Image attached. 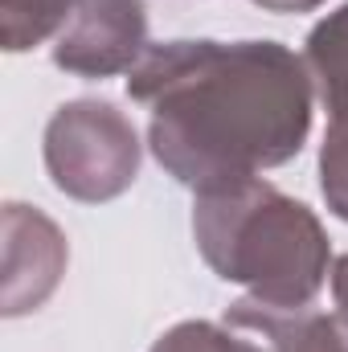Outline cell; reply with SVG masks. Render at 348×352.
Instances as JSON below:
<instances>
[{
  "mask_svg": "<svg viewBox=\"0 0 348 352\" xmlns=\"http://www.w3.org/2000/svg\"><path fill=\"white\" fill-rule=\"evenodd\" d=\"M303 62L312 70V82L320 87L324 111H328V131L348 135V4L328 12L307 33Z\"/></svg>",
  "mask_w": 348,
  "mask_h": 352,
  "instance_id": "obj_7",
  "label": "cell"
},
{
  "mask_svg": "<svg viewBox=\"0 0 348 352\" xmlns=\"http://www.w3.org/2000/svg\"><path fill=\"white\" fill-rule=\"evenodd\" d=\"M152 352H270L254 344V340H242L238 332H230V328H221V324H209V320H184V324H176L168 328Z\"/></svg>",
  "mask_w": 348,
  "mask_h": 352,
  "instance_id": "obj_9",
  "label": "cell"
},
{
  "mask_svg": "<svg viewBox=\"0 0 348 352\" xmlns=\"http://www.w3.org/2000/svg\"><path fill=\"white\" fill-rule=\"evenodd\" d=\"M160 168L193 192L254 180L299 156L312 70L279 41H164L127 78Z\"/></svg>",
  "mask_w": 348,
  "mask_h": 352,
  "instance_id": "obj_1",
  "label": "cell"
},
{
  "mask_svg": "<svg viewBox=\"0 0 348 352\" xmlns=\"http://www.w3.org/2000/svg\"><path fill=\"white\" fill-rule=\"evenodd\" d=\"M226 324L259 332L270 352H348V320L340 311H312V307L279 311L242 299L230 307Z\"/></svg>",
  "mask_w": 348,
  "mask_h": 352,
  "instance_id": "obj_6",
  "label": "cell"
},
{
  "mask_svg": "<svg viewBox=\"0 0 348 352\" xmlns=\"http://www.w3.org/2000/svg\"><path fill=\"white\" fill-rule=\"evenodd\" d=\"M83 0H0V37L8 54H25L62 33Z\"/></svg>",
  "mask_w": 348,
  "mask_h": 352,
  "instance_id": "obj_8",
  "label": "cell"
},
{
  "mask_svg": "<svg viewBox=\"0 0 348 352\" xmlns=\"http://www.w3.org/2000/svg\"><path fill=\"white\" fill-rule=\"evenodd\" d=\"M45 173L58 192L74 201H115L140 176L135 123L102 98L62 102L45 123Z\"/></svg>",
  "mask_w": 348,
  "mask_h": 352,
  "instance_id": "obj_3",
  "label": "cell"
},
{
  "mask_svg": "<svg viewBox=\"0 0 348 352\" xmlns=\"http://www.w3.org/2000/svg\"><path fill=\"white\" fill-rule=\"evenodd\" d=\"M332 299H336V311L348 320V254L332 263Z\"/></svg>",
  "mask_w": 348,
  "mask_h": 352,
  "instance_id": "obj_10",
  "label": "cell"
},
{
  "mask_svg": "<svg viewBox=\"0 0 348 352\" xmlns=\"http://www.w3.org/2000/svg\"><path fill=\"white\" fill-rule=\"evenodd\" d=\"M201 258L259 307H312L328 283L332 246L320 217L266 180H238L193 201Z\"/></svg>",
  "mask_w": 348,
  "mask_h": 352,
  "instance_id": "obj_2",
  "label": "cell"
},
{
  "mask_svg": "<svg viewBox=\"0 0 348 352\" xmlns=\"http://www.w3.org/2000/svg\"><path fill=\"white\" fill-rule=\"evenodd\" d=\"M262 8H270V12H307V8H320L324 0H254Z\"/></svg>",
  "mask_w": 348,
  "mask_h": 352,
  "instance_id": "obj_11",
  "label": "cell"
},
{
  "mask_svg": "<svg viewBox=\"0 0 348 352\" xmlns=\"http://www.w3.org/2000/svg\"><path fill=\"white\" fill-rule=\"evenodd\" d=\"M66 270V238L62 230L29 209L4 205V316L37 311Z\"/></svg>",
  "mask_w": 348,
  "mask_h": 352,
  "instance_id": "obj_5",
  "label": "cell"
},
{
  "mask_svg": "<svg viewBox=\"0 0 348 352\" xmlns=\"http://www.w3.org/2000/svg\"><path fill=\"white\" fill-rule=\"evenodd\" d=\"M148 50V0H83L58 33L54 62L78 78H115Z\"/></svg>",
  "mask_w": 348,
  "mask_h": 352,
  "instance_id": "obj_4",
  "label": "cell"
}]
</instances>
